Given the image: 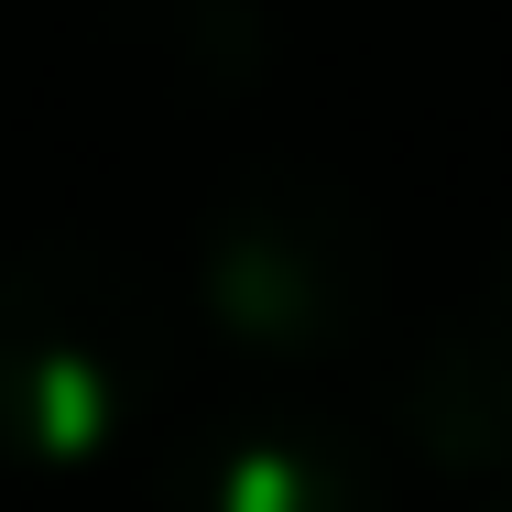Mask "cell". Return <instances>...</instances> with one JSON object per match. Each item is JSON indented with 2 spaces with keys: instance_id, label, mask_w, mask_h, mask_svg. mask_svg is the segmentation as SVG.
<instances>
[{
  "instance_id": "3957f363",
  "label": "cell",
  "mask_w": 512,
  "mask_h": 512,
  "mask_svg": "<svg viewBox=\"0 0 512 512\" xmlns=\"http://www.w3.org/2000/svg\"><path fill=\"white\" fill-rule=\"evenodd\" d=\"M164 502L197 512H360L382 502V458L338 414H218L207 436L164 447Z\"/></svg>"
},
{
  "instance_id": "5b68a950",
  "label": "cell",
  "mask_w": 512,
  "mask_h": 512,
  "mask_svg": "<svg viewBox=\"0 0 512 512\" xmlns=\"http://www.w3.org/2000/svg\"><path fill=\"white\" fill-rule=\"evenodd\" d=\"M120 33L142 44L153 77H175V88H197V99L251 88V66H262V44H273L262 0H131Z\"/></svg>"
},
{
  "instance_id": "6da1fadb",
  "label": "cell",
  "mask_w": 512,
  "mask_h": 512,
  "mask_svg": "<svg viewBox=\"0 0 512 512\" xmlns=\"http://www.w3.org/2000/svg\"><path fill=\"white\" fill-rule=\"evenodd\" d=\"M175 382V295L109 240L0 251V458L88 469Z\"/></svg>"
},
{
  "instance_id": "7a4b0ae2",
  "label": "cell",
  "mask_w": 512,
  "mask_h": 512,
  "mask_svg": "<svg viewBox=\"0 0 512 512\" xmlns=\"http://www.w3.org/2000/svg\"><path fill=\"white\" fill-rule=\"evenodd\" d=\"M197 306L251 360H338L382 327V229L316 164H240L197 218Z\"/></svg>"
},
{
  "instance_id": "277c9868",
  "label": "cell",
  "mask_w": 512,
  "mask_h": 512,
  "mask_svg": "<svg viewBox=\"0 0 512 512\" xmlns=\"http://www.w3.org/2000/svg\"><path fill=\"white\" fill-rule=\"evenodd\" d=\"M404 436L436 469H480V480L512 469V251L480 284V306L447 316L404 371Z\"/></svg>"
}]
</instances>
